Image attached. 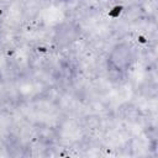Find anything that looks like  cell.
Wrapping results in <instances>:
<instances>
[{"label": "cell", "mask_w": 158, "mask_h": 158, "mask_svg": "<svg viewBox=\"0 0 158 158\" xmlns=\"http://www.w3.org/2000/svg\"><path fill=\"white\" fill-rule=\"evenodd\" d=\"M132 58L133 56H132L131 47L126 43H120L111 49L107 58V63L112 70L123 72L130 67Z\"/></svg>", "instance_id": "6da1fadb"}]
</instances>
